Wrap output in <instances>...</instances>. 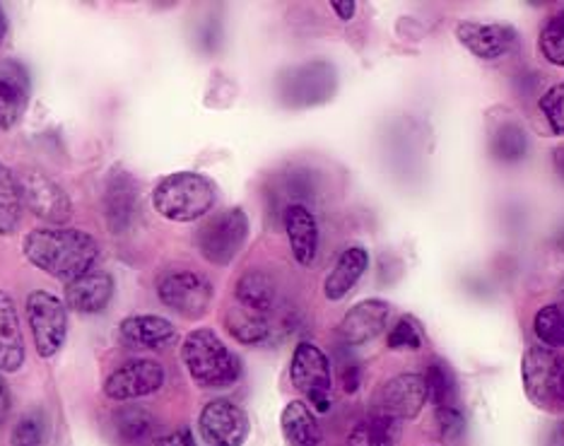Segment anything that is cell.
<instances>
[{
    "label": "cell",
    "instance_id": "41",
    "mask_svg": "<svg viewBox=\"0 0 564 446\" xmlns=\"http://www.w3.org/2000/svg\"><path fill=\"white\" fill-rule=\"evenodd\" d=\"M553 164H555V172H557V176H560L562 182H564V145H562V148H557V150L553 152Z\"/></svg>",
    "mask_w": 564,
    "mask_h": 446
},
{
    "label": "cell",
    "instance_id": "27",
    "mask_svg": "<svg viewBox=\"0 0 564 446\" xmlns=\"http://www.w3.org/2000/svg\"><path fill=\"white\" fill-rule=\"evenodd\" d=\"M22 191L18 174L8 164L0 162V237L15 235V229L22 220Z\"/></svg>",
    "mask_w": 564,
    "mask_h": 446
},
{
    "label": "cell",
    "instance_id": "21",
    "mask_svg": "<svg viewBox=\"0 0 564 446\" xmlns=\"http://www.w3.org/2000/svg\"><path fill=\"white\" fill-rule=\"evenodd\" d=\"M113 297V278L105 271H93L66 285V307L80 314H97L109 307Z\"/></svg>",
    "mask_w": 564,
    "mask_h": 446
},
{
    "label": "cell",
    "instance_id": "34",
    "mask_svg": "<svg viewBox=\"0 0 564 446\" xmlns=\"http://www.w3.org/2000/svg\"><path fill=\"white\" fill-rule=\"evenodd\" d=\"M541 111L555 135H564V83H557L541 97Z\"/></svg>",
    "mask_w": 564,
    "mask_h": 446
},
{
    "label": "cell",
    "instance_id": "37",
    "mask_svg": "<svg viewBox=\"0 0 564 446\" xmlns=\"http://www.w3.org/2000/svg\"><path fill=\"white\" fill-rule=\"evenodd\" d=\"M155 446H198V444L194 439V432H191L188 427H178V429H172V432H166V435L158 437Z\"/></svg>",
    "mask_w": 564,
    "mask_h": 446
},
{
    "label": "cell",
    "instance_id": "17",
    "mask_svg": "<svg viewBox=\"0 0 564 446\" xmlns=\"http://www.w3.org/2000/svg\"><path fill=\"white\" fill-rule=\"evenodd\" d=\"M30 101V78L20 63H0V131H10L20 123Z\"/></svg>",
    "mask_w": 564,
    "mask_h": 446
},
{
    "label": "cell",
    "instance_id": "9",
    "mask_svg": "<svg viewBox=\"0 0 564 446\" xmlns=\"http://www.w3.org/2000/svg\"><path fill=\"white\" fill-rule=\"evenodd\" d=\"M158 295L166 309L196 322L210 309L213 285L196 271H172L160 280Z\"/></svg>",
    "mask_w": 564,
    "mask_h": 446
},
{
    "label": "cell",
    "instance_id": "8",
    "mask_svg": "<svg viewBox=\"0 0 564 446\" xmlns=\"http://www.w3.org/2000/svg\"><path fill=\"white\" fill-rule=\"evenodd\" d=\"M18 182L24 208H30L36 218L51 227H63L73 220V200L54 178L40 170H24L18 174Z\"/></svg>",
    "mask_w": 564,
    "mask_h": 446
},
{
    "label": "cell",
    "instance_id": "15",
    "mask_svg": "<svg viewBox=\"0 0 564 446\" xmlns=\"http://www.w3.org/2000/svg\"><path fill=\"white\" fill-rule=\"evenodd\" d=\"M391 307L383 300H365L343 316L338 326V336L345 346H365V342L375 340L383 334L389 326Z\"/></svg>",
    "mask_w": 564,
    "mask_h": 446
},
{
    "label": "cell",
    "instance_id": "43",
    "mask_svg": "<svg viewBox=\"0 0 564 446\" xmlns=\"http://www.w3.org/2000/svg\"><path fill=\"white\" fill-rule=\"evenodd\" d=\"M560 300H562V312H564V278H562V283H560Z\"/></svg>",
    "mask_w": 564,
    "mask_h": 446
},
{
    "label": "cell",
    "instance_id": "40",
    "mask_svg": "<svg viewBox=\"0 0 564 446\" xmlns=\"http://www.w3.org/2000/svg\"><path fill=\"white\" fill-rule=\"evenodd\" d=\"M330 8H333V12H336V15L343 22H350L355 18V10H357V6L352 3V0H333Z\"/></svg>",
    "mask_w": 564,
    "mask_h": 446
},
{
    "label": "cell",
    "instance_id": "20",
    "mask_svg": "<svg viewBox=\"0 0 564 446\" xmlns=\"http://www.w3.org/2000/svg\"><path fill=\"white\" fill-rule=\"evenodd\" d=\"M121 340L131 348H143V350H158L170 346L176 338V328L164 316L155 314H135L128 316L121 322Z\"/></svg>",
    "mask_w": 564,
    "mask_h": 446
},
{
    "label": "cell",
    "instance_id": "42",
    "mask_svg": "<svg viewBox=\"0 0 564 446\" xmlns=\"http://www.w3.org/2000/svg\"><path fill=\"white\" fill-rule=\"evenodd\" d=\"M6 36H8V18H6V12H3V8H0V46H3V42H6Z\"/></svg>",
    "mask_w": 564,
    "mask_h": 446
},
{
    "label": "cell",
    "instance_id": "16",
    "mask_svg": "<svg viewBox=\"0 0 564 446\" xmlns=\"http://www.w3.org/2000/svg\"><path fill=\"white\" fill-rule=\"evenodd\" d=\"M282 225H285L294 261L304 268L314 265L318 257V222L314 213L304 203H290L282 210Z\"/></svg>",
    "mask_w": 564,
    "mask_h": 446
},
{
    "label": "cell",
    "instance_id": "11",
    "mask_svg": "<svg viewBox=\"0 0 564 446\" xmlns=\"http://www.w3.org/2000/svg\"><path fill=\"white\" fill-rule=\"evenodd\" d=\"M164 367L148 357L128 360L105 379V396L111 401L131 403L138 399L152 396L164 384Z\"/></svg>",
    "mask_w": 564,
    "mask_h": 446
},
{
    "label": "cell",
    "instance_id": "26",
    "mask_svg": "<svg viewBox=\"0 0 564 446\" xmlns=\"http://www.w3.org/2000/svg\"><path fill=\"white\" fill-rule=\"evenodd\" d=\"M399 435H401V420L375 411L367 420H362V423H357L352 427L348 446H395Z\"/></svg>",
    "mask_w": 564,
    "mask_h": 446
},
{
    "label": "cell",
    "instance_id": "28",
    "mask_svg": "<svg viewBox=\"0 0 564 446\" xmlns=\"http://www.w3.org/2000/svg\"><path fill=\"white\" fill-rule=\"evenodd\" d=\"M225 326L229 330V336L243 342V346H256V342H263L271 336V322H268V316L243 309L241 304L227 312Z\"/></svg>",
    "mask_w": 564,
    "mask_h": 446
},
{
    "label": "cell",
    "instance_id": "36",
    "mask_svg": "<svg viewBox=\"0 0 564 446\" xmlns=\"http://www.w3.org/2000/svg\"><path fill=\"white\" fill-rule=\"evenodd\" d=\"M437 411V423L444 439H460L466 432V417L458 411V405H444L434 407Z\"/></svg>",
    "mask_w": 564,
    "mask_h": 446
},
{
    "label": "cell",
    "instance_id": "14",
    "mask_svg": "<svg viewBox=\"0 0 564 446\" xmlns=\"http://www.w3.org/2000/svg\"><path fill=\"white\" fill-rule=\"evenodd\" d=\"M456 36L473 56L482 61L502 58L519 44V34L509 24H482V22H458Z\"/></svg>",
    "mask_w": 564,
    "mask_h": 446
},
{
    "label": "cell",
    "instance_id": "44",
    "mask_svg": "<svg viewBox=\"0 0 564 446\" xmlns=\"http://www.w3.org/2000/svg\"><path fill=\"white\" fill-rule=\"evenodd\" d=\"M557 244H560V249H564V232L560 235V239H557Z\"/></svg>",
    "mask_w": 564,
    "mask_h": 446
},
{
    "label": "cell",
    "instance_id": "1",
    "mask_svg": "<svg viewBox=\"0 0 564 446\" xmlns=\"http://www.w3.org/2000/svg\"><path fill=\"white\" fill-rule=\"evenodd\" d=\"M22 253L42 273L73 283L95 271L99 244L93 235L75 227H40L24 235Z\"/></svg>",
    "mask_w": 564,
    "mask_h": 446
},
{
    "label": "cell",
    "instance_id": "33",
    "mask_svg": "<svg viewBox=\"0 0 564 446\" xmlns=\"http://www.w3.org/2000/svg\"><path fill=\"white\" fill-rule=\"evenodd\" d=\"M10 446H46V423L40 411L24 413L12 425Z\"/></svg>",
    "mask_w": 564,
    "mask_h": 446
},
{
    "label": "cell",
    "instance_id": "30",
    "mask_svg": "<svg viewBox=\"0 0 564 446\" xmlns=\"http://www.w3.org/2000/svg\"><path fill=\"white\" fill-rule=\"evenodd\" d=\"M422 377H425L427 401L434 407L456 405V381H454L452 369H448L442 360H432Z\"/></svg>",
    "mask_w": 564,
    "mask_h": 446
},
{
    "label": "cell",
    "instance_id": "12",
    "mask_svg": "<svg viewBox=\"0 0 564 446\" xmlns=\"http://www.w3.org/2000/svg\"><path fill=\"white\" fill-rule=\"evenodd\" d=\"M198 429L208 446H243L251 425L241 405L227 399H215L203 405Z\"/></svg>",
    "mask_w": 564,
    "mask_h": 446
},
{
    "label": "cell",
    "instance_id": "25",
    "mask_svg": "<svg viewBox=\"0 0 564 446\" xmlns=\"http://www.w3.org/2000/svg\"><path fill=\"white\" fill-rule=\"evenodd\" d=\"M235 295L243 309H251L256 314L268 316L275 309L278 285L265 271H249L239 278Z\"/></svg>",
    "mask_w": 564,
    "mask_h": 446
},
{
    "label": "cell",
    "instance_id": "29",
    "mask_svg": "<svg viewBox=\"0 0 564 446\" xmlns=\"http://www.w3.org/2000/svg\"><path fill=\"white\" fill-rule=\"evenodd\" d=\"M490 152L499 162H507V164L521 162L525 155H529V135H525L523 126L517 121L499 126L490 140Z\"/></svg>",
    "mask_w": 564,
    "mask_h": 446
},
{
    "label": "cell",
    "instance_id": "6",
    "mask_svg": "<svg viewBox=\"0 0 564 446\" xmlns=\"http://www.w3.org/2000/svg\"><path fill=\"white\" fill-rule=\"evenodd\" d=\"M24 312H28V324L32 330L34 346L40 357L48 360L54 357L68 336V307L61 297L51 295L46 290H34L30 292L28 304H24Z\"/></svg>",
    "mask_w": 564,
    "mask_h": 446
},
{
    "label": "cell",
    "instance_id": "23",
    "mask_svg": "<svg viewBox=\"0 0 564 446\" xmlns=\"http://www.w3.org/2000/svg\"><path fill=\"white\" fill-rule=\"evenodd\" d=\"M280 429L288 446H318L322 444V427L314 411L304 401H290L282 407Z\"/></svg>",
    "mask_w": 564,
    "mask_h": 446
},
{
    "label": "cell",
    "instance_id": "39",
    "mask_svg": "<svg viewBox=\"0 0 564 446\" xmlns=\"http://www.w3.org/2000/svg\"><path fill=\"white\" fill-rule=\"evenodd\" d=\"M10 407H12L10 387H8V381L3 379V372H0V425H3L6 420H8V415H10Z\"/></svg>",
    "mask_w": 564,
    "mask_h": 446
},
{
    "label": "cell",
    "instance_id": "2",
    "mask_svg": "<svg viewBox=\"0 0 564 446\" xmlns=\"http://www.w3.org/2000/svg\"><path fill=\"white\" fill-rule=\"evenodd\" d=\"M182 362L203 389H227L239 381L241 362L213 328H196L182 342Z\"/></svg>",
    "mask_w": 564,
    "mask_h": 446
},
{
    "label": "cell",
    "instance_id": "38",
    "mask_svg": "<svg viewBox=\"0 0 564 446\" xmlns=\"http://www.w3.org/2000/svg\"><path fill=\"white\" fill-rule=\"evenodd\" d=\"M340 381H343V389L348 393H355L360 389V381H362V372H360V365L355 360H348L340 367Z\"/></svg>",
    "mask_w": 564,
    "mask_h": 446
},
{
    "label": "cell",
    "instance_id": "5",
    "mask_svg": "<svg viewBox=\"0 0 564 446\" xmlns=\"http://www.w3.org/2000/svg\"><path fill=\"white\" fill-rule=\"evenodd\" d=\"M249 239V218L241 208L213 215L198 229V251L213 265H229Z\"/></svg>",
    "mask_w": 564,
    "mask_h": 446
},
{
    "label": "cell",
    "instance_id": "13",
    "mask_svg": "<svg viewBox=\"0 0 564 446\" xmlns=\"http://www.w3.org/2000/svg\"><path fill=\"white\" fill-rule=\"evenodd\" d=\"M427 403V387L422 374H399L381 387L375 411L395 420H413Z\"/></svg>",
    "mask_w": 564,
    "mask_h": 446
},
{
    "label": "cell",
    "instance_id": "35",
    "mask_svg": "<svg viewBox=\"0 0 564 446\" xmlns=\"http://www.w3.org/2000/svg\"><path fill=\"white\" fill-rule=\"evenodd\" d=\"M387 346L391 350H420L422 334L413 318L403 316V318H399V324H393Z\"/></svg>",
    "mask_w": 564,
    "mask_h": 446
},
{
    "label": "cell",
    "instance_id": "32",
    "mask_svg": "<svg viewBox=\"0 0 564 446\" xmlns=\"http://www.w3.org/2000/svg\"><path fill=\"white\" fill-rule=\"evenodd\" d=\"M538 48L547 63L564 68V12H557L545 22L541 36H538Z\"/></svg>",
    "mask_w": 564,
    "mask_h": 446
},
{
    "label": "cell",
    "instance_id": "10",
    "mask_svg": "<svg viewBox=\"0 0 564 446\" xmlns=\"http://www.w3.org/2000/svg\"><path fill=\"white\" fill-rule=\"evenodd\" d=\"M336 68L330 63L314 61L282 75L280 95L290 107H314L330 99L336 93Z\"/></svg>",
    "mask_w": 564,
    "mask_h": 446
},
{
    "label": "cell",
    "instance_id": "3",
    "mask_svg": "<svg viewBox=\"0 0 564 446\" xmlns=\"http://www.w3.org/2000/svg\"><path fill=\"white\" fill-rule=\"evenodd\" d=\"M217 203V188L198 172H176L164 176L152 194V206L170 222H196Z\"/></svg>",
    "mask_w": 564,
    "mask_h": 446
},
{
    "label": "cell",
    "instance_id": "4",
    "mask_svg": "<svg viewBox=\"0 0 564 446\" xmlns=\"http://www.w3.org/2000/svg\"><path fill=\"white\" fill-rule=\"evenodd\" d=\"M523 391L543 411H564V352L533 346L521 360Z\"/></svg>",
    "mask_w": 564,
    "mask_h": 446
},
{
    "label": "cell",
    "instance_id": "24",
    "mask_svg": "<svg viewBox=\"0 0 564 446\" xmlns=\"http://www.w3.org/2000/svg\"><path fill=\"white\" fill-rule=\"evenodd\" d=\"M113 427H117V435L121 442L143 446L158 439V420L148 407L126 403L113 413Z\"/></svg>",
    "mask_w": 564,
    "mask_h": 446
},
{
    "label": "cell",
    "instance_id": "7",
    "mask_svg": "<svg viewBox=\"0 0 564 446\" xmlns=\"http://www.w3.org/2000/svg\"><path fill=\"white\" fill-rule=\"evenodd\" d=\"M290 379H292V387L300 393H304L306 401L314 405L316 413L330 411L333 372H330V360L322 348L314 346L310 340L300 342L292 352Z\"/></svg>",
    "mask_w": 564,
    "mask_h": 446
},
{
    "label": "cell",
    "instance_id": "31",
    "mask_svg": "<svg viewBox=\"0 0 564 446\" xmlns=\"http://www.w3.org/2000/svg\"><path fill=\"white\" fill-rule=\"evenodd\" d=\"M533 334L543 348H564V312L560 304H545L533 318Z\"/></svg>",
    "mask_w": 564,
    "mask_h": 446
},
{
    "label": "cell",
    "instance_id": "22",
    "mask_svg": "<svg viewBox=\"0 0 564 446\" xmlns=\"http://www.w3.org/2000/svg\"><path fill=\"white\" fill-rule=\"evenodd\" d=\"M367 265H369V253L362 247L345 249L324 283L326 300L338 302L348 295V292L360 283V278L367 273Z\"/></svg>",
    "mask_w": 564,
    "mask_h": 446
},
{
    "label": "cell",
    "instance_id": "19",
    "mask_svg": "<svg viewBox=\"0 0 564 446\" xmlns=\"http://www.w3.org/2000/svg\"><path fill=\"white\" fill-rule=\"evenodd\" d=\"M28 348L20 326V314L10 292L0 290V372L15 374L22 369Z\"/></svg>",
    "mask_w": 564,
    "mask_h": 446
},
{
    "label": "cell",
    "instance_id": "18",
    "mask_svg": "<svg viewBox=\"0 0 564 446\" xmlns=\"http://www.w3.org/2000/svg\"><path fill=\"white\" fill-rule=\"evenodd\" d=\"M138 208V188L131 174L123 170H113L109 174L105 191V218L113 235H123L133 225Z\"/></svg>",
    "mask_w": 564,
    "mask_h": 446
}]
</instances>
